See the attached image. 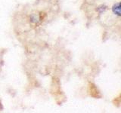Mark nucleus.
Segmentation results:
<instances>
[{"instance_id": "1", "label": "nucleus", "mask_w": 121, "mask_h": 113, "mask_svg": "<svg viewBox=\"0 0 121 113\" xmlns=\"http://www.w3.org/2000/svg\"><path fill=\"white\" fill-rule=\"evenodd\" d=\"M121 5L120 2H117V3H115L114 5L112 6V11L113 13L117 15V16L120 17L121 16Z\"/></svg>"}]
</instances>
